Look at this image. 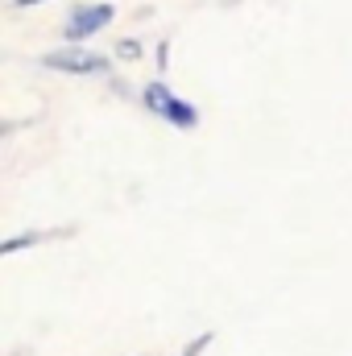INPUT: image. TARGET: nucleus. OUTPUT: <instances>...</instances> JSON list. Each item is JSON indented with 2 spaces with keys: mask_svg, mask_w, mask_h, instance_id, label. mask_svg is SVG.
Returning <instances> with one entry per match:
<instances>
[{
  "mask_svg": "<svg viewBox=\"0 0 352 356\" xmlns=\"http://www.w3.org/2000/svg\"><path fill=\"white\" fill-rule=\"evenodd\" d=\"M17 8H33V4H46V0H13Z\"/></svg>",
  "mask_w": 352,
  "mask_h": 356,
  "instance_id": "6e6552de",
  "label": "nucleus"
},
{
  "mask_svg": "<svg viewBox=\"0 0 352 356\" xmlns=\"http://www.w3.org/2000/svg\"><path fill=\"white\" fill-rule=\"evenodd\" d=\"M170 99H175V91L166 88V83H162V79H154V83H145V91H141V104H145V108H150V112H154V116H162V112H166V104H170Z\"/></svg>",
  "mask_w": 352,
  "mask_h": 356,
  "instance_id": "39448f33",
  "label": "nucleus"
},
{
  "mask_svg": "<svg viewBox=\"0 0 352 356\" xmlns=\"http://www.w3.org/2000/svg\"><path fill=\"white\" fill-rule=\"evenodd\" d=\"M54 236H67V232H21V236H8V241H0V257H8V253H25V249H38V245L54 241Z\"/></svg>",
  "mask_w": 352,
  "mask_h": 356,
  "instance_id": "7ed1b4c3",
  "label": "nucleus"
},
{
  "mask_svg": "<svg viewBox=\"0 0 352 356\" xmlns=\"http://www.w3.org/2000/svg\"><path fill=\"white\" fill-rule=\"evenodd\" d=\"M112 17H116L112 4H79V8H71V17H67V25H63V38H67L71 46H83V42L95 38Z\"/></svg>",
  "mask_w": 352,
  "mask_h": 356,
  "instance_id": "f03ea898",
  "label": "nucleus"
},
{
  "mask_svg": "<svg viewBox=\"0 0 352 356\" xmlns=\"http://www.w3.org/2000/svg\"><path fill=\"white\" fill-rule=\"evenodd\" d=\"M166 54H170V46H166V42H162V46H158V58H154V63H158V67H162V71H166V67H170V58H166Z\"/></svg>",
  "mask_w": 352,
  "mask_h": 356,
  "instance_id": "0eeeda50",
  "label": "nucleus"
},
{
  "mask_svg": "<svg viewBox=\"0 0 352 356\" xmlns=\"http://www.w3.org/2000/svg\"><path fill=\"white\" fill-rule=\"evenodd\" d=\"M42 67L58 71V75H108V58L95 54V50H83V46H71V50H50L42 58Z\"/></svg>",
  "mask_w": 352,
  "mask_h": 356,
  "instance_id": "f257e3e1",
  "label": "nucleus"
},
{
  "mask_svg": "<svg viewBox=\"0 0 352 356\" xmlns=\"http://www.w3.org/2000/svg\"><path fill=\"white\" fill-rule=\"evenodd\" d=\"M141 54H145V46H141L137 38H120V42H116V58H125V63H137Z\"/></svg>",
  "mask_w": 352,
  "mask_h": 356,
  "instance_id": "423d86ee",
  "label": "nucleus"
},
{
  "mask_svg": "<svg viewBox=\"0 0 352 356\" xmlns=\"http://www.w3.org/2000/svg\"><path fill=\"white\" fill-rule=\"evenodd\" d=\"M162 120H170L175 129H199V108L195 104H186V99H170L166 104V112H162Z\"/></svg>",
  "mask_w": 352,
  "mask_h": 356,
  "instance_id": "20e7f679",
  "label": "nucleus"
}]
</instances>
